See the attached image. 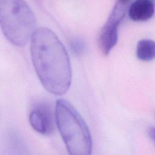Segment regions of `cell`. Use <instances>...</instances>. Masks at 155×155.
I'll use <instances>...</instances> for the list:
<instances>
[{
  "mask_svg": "<svg viewBox=\"0 0 155 155\" xmlns=\"http://www.w3.org/2000/svg\"><path fill=\"white\" fill-rule=\"evenodd\" d=\"M31 57L43 87L55 95H63L71 82V68L65 47L50 28L36 30L31 38Z\"/></svg>",
  "mask_w": 155,
  "mask_h": 155,
  "instance_id": "6da1fadb",
  "label": "cell"
},
{
  "mask_svg": "<svg viewBox=\"0 0 155 155\" xmlns=\"http://www.w3.org/2000/svg\"><path fill=\"white\" fill-rule=\"evenodd\" d=\"M54 114L57 127L68 153L90 154L92 139L90 130L73 106L64 99H58Z\"/></svg>",
  "mask_w": 155,
  "mask_h": 155,
  "instance_id": "7a4b0ae2",
  "label": "cell"
},
{
  "mask_svg": "<svg viewBox=\"0 0 155 155\" xmlns=\"http://www.w3.org/2000/svg\"><path fill=\"white\" fill-rule=\"evenodd\" d=\"M0 25L6 38L18 47L25 45L36 30L35 16L24 0H0Z\"/></svg>",
  "mask_w": 155,
  "mask_h": 155,
  "instance_id": "3957f363",
  "label": "cell"
},
{
  "mask_svg": "<svg viewBox=\"0 0 155 155\" xmlns=\"http://www.w3.org/2000/svg\"><path fill=\"white\" fill-rule=\"evenodd\" d=\"M127 10V5L116 2L98 37V46L101 53L107 56L117 44L118 27Z\"/></svg>",
  "mask_w": 155,
  "mask_h": 155,
  "instance_id": "277c9868",
  "label": "cell"
},
{
  "mask_svg": "<svg viewBox=\"0 0 155 155\" xmlns=\"http://www.w3.org/2000/svg\"><path fill=\"white\" fill-rule=\"evenodd\" d=\"M54 116L51 108L45 104L36 105L29 114V122L31 127L43 135H50L54 130Z\"/></svg>",
  "mask_w": 155,
  "mask_h": 155,
  "instance_id": "5b68a950",
  "label": "cell"
},
{
  "mask_svg": "<svg viewBox=\"0 0 155 155\" xmlns=\"http://www.w3.org/2000/svg\"><path fill=\"white\" fill-rule=\"evenodd\" d=\"M128 12L131 20L146 21L154 15V4L151 0H135L130 5Z\"/></svg>",
  "mask_w": 155,
  "mask_h": 155,
  "instance_id": "8992f818",
  "label": "cell"
},
{
  "mask_svg": "<svg viewBox=\"0 0 155 155\" xmlns=\"http://www.w3.org/2000/svg\"><path fill=\"white\" fill-rule=\"evenodd\" d=\"M136 56L142 61H150L155 58V41L151 39L139 41L136 47Z\"/></svg>",
  "mask_w": 155,
  "mask_h": 155,
  "instance_id": "52a82bcc",
  "label": "cell"
},
{
  "mask_svg": "<svg viewBox=\"0 0 155 155\" xmlns=\"http://www.w3.org/2000/svg\"><path fill=\"white\" fill-rule=\"evenodd\" d=\"M72 44V49L76 53H79L82 50V48H84V44L81 41H75L71 43Z\"/></svg>",
  "mask_w": 155,
  "mask_h": 155,
  "instance_id": "ba28073f",
  "label": "cell"
},
{
  "mask_svg": "<svg viewBox=\"0 0 155 155\" xmlns=\"http://www.w3.org/2000/svg\"><path fill=\"white\" fill-rule=\"evenodd\" d=\"M148 135L150 137V138L153 140V141L155 142V128L151 127L148 129Z\"/></svg>",
  "mask_w": 155,
  "mask_h": 155,
  "instance_id": "9c48e42d",
  "label": "cell"
},
{
  "mask_svg": "<svg viewBox=\"0 0 155 155\" xmlns=\"http://www.w3.org/2000/svg\"><path fill=\"white\" fill-rule=\"evenodd\" d=\"M130 1V0H117V2H119L122 4H125V5H127L128 2Z\"/></svg>",
  "mask_w": 155,
  "mask_h": 155,
  "instance_id": "30bf717a",
  "label": "cell"
}]
</instances>
